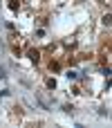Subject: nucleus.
I'll return each instance as SVG.
<instances>
[{
	"label": "nucleus",
	"mask_w": 112,
	"mask_h": 128,
	"mask_svg": "<svg viewBox=\"0 0 112 128\" xmlns=\"http://www.w3.org/2000/svg\"><path fill=\"white\" fill-rule=\"evenodd\" d=\"M27 56H29V61H34V63H38V58H40L38 50H29V52H27Z\"/></svg>",
	"instance_id": "obj_1"
},
{
	"label": "nucleus",
	"mask_w": 112,
	"mask_h": 128,
	"mask_svg": "<svg viewBox=\"0 0 112 128\" xmlns=\"http://www.w3.org/2000/svg\"><path fill=\"white\" fill-rule=\"evenodd\" d=\"M9 9L16 11V9H18V0H9Z\"/></svg>",
	"instance_id": "obj_2"
},
{
	"label": "nucleus",
	"mask_w": 112,
	"mask_h": 128,
	"mask_svg": "<svg viewBox=\"0 0 112 128\" xmlns=\"http://www.w3.org/2000/svg\"><path fill=\"white\" fill-rule=\"evenodd\" d=\"M103 25H106V27H110V14H106V16H103Z\"/></svg>",
	"instance_id": "obj_3"
},
{
	"label": "nucleus",
	"mask_w": 112,
	"mask_h": 128,
	"mask_svg": "<svg viewBox=\"0 0 112 128\" xmlns=\"http://www.w3.org/2000/svg\"><path fill=\"white\" fill-rule=\"evenodd\" d=\"M47 88H56V81L54 79H47Z\"/></svg>",
	"instance_id": "obj_4"
}]
</instances>
